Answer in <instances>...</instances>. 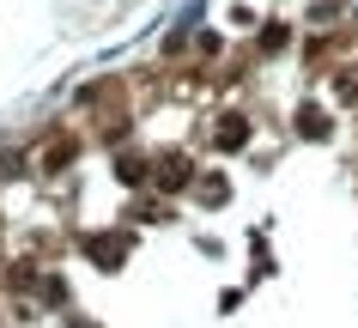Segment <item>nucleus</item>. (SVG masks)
Instances as JSON below:
<instances>
[{
    "instance_id": "1",
    "label": "nucleus",
    "mask_w": 358,
    "mask_h": 328,
    "mask_svg": "<svg viewBox=\"0 0 358 328\" xmlns=\"http://www.w3.org/2000/svg\"><path fill=\"white\" fill-rule=\"evenodd\" d=\"M292 122H298V134H303V140H328V134H334V116H328L322 104H303Z\"/></svg>"
},
{
    "instance_id": "2",
    "label": "nucleus",
    "mask_w": 358,
    "mask_h": 328,
    "mask_svg": "<svg viewBox=\"0 0 358 328\" xmlns=\"http://www.w3.org/2000/svg\"><path fill=\"white\" fill-rule=\"evenodd\" d=\"M219 146H225V152L249 146V116H225V122H219Z\"/></svg>"
},
{
    "instance_id": "3",
    "label": "nucleus",
    "mask_w": 358,
    "mask_h": 328,
    "mask_svg": "<svg viewBox=\"0 0 358 328\" xmlns=\"http://www.w3.org/2000/svg\"><path fill=\"white\" fill-rule=\"evenodd\" d=\"M189 158H164V176H158V183H164V189H189Z\"/></svg>"
},
{
    "instance_id": "4",
    "label": "nucleus",
    "mask_w": 358,
    "mask_h": 328,
    "mask_svg": "<svg viewBox=\"0 0 358 328\" xmlns=\"http://www.w3.org/2000/svg\"><path fill=\"white\" fill-rule=\"evenodd\" d=\"M225 194H231V189H225V183H219V176H213V183H201V201H207V207H219Z\"/></svg>"
},
{
    "instance_id": "5",
    "label": "nucleus",
    "mask_w": 358,
    "mask_h": 328,
    "mask_svg": "<svg viewBox=\"0 0 358 328\" xmlns=\"http://www.w3.org/2000/svg\"><path fill=\"white\" fill-rule=\"evenodd\" d=\"M334 92H340V104H358V73H340Z\"/></svg>"
}]
</instances>
